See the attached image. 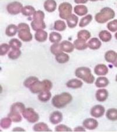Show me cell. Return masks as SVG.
Here are the masks:
<instances>
[{"label": "cell", "mask_w": 117, "mask_h": 132, "mask_svg": "<svg viewBox=\"0 0 117 132\" xmlns=\"http://www.w3.org/2000/svg\"><path fill=\"white\" fill-rule=\"evenodd\" d=\"M73 100V97L67 92H63L61 94L55 95L52 100V103L54 107L61 109L67 106Z\"/></svg>", "instance_id": "6da1fadb"}, {"label": "cell", "mask_w": 117, "mask_h": 132, "mask_svg": "<svg viewBox=\"0 0 117 132\" xmlns=\"http://www.w3.org/2000/svg\"><path fill=\"white\" fill-rule=\"evenodd\" d=\"M115 14L114 11L109 7H105L95 16V20L99 24H104L110 20L113 19Z\"/></svg>", "instance_id": "7a4b0ae2"}, {"label": "cell", "mask_w": 117, "mask_h": 132, "mask_svg": "<svg viewBox=\"0 0 117 132\" xmlns=\"http://www.w3.org/2000/svg\"><path fill=\"white\" fill-rule=\"evenodd\" d=\"M75 75L88 84H93L95 80L94 76L91 73V69L87 67L78 68L75 71Z\"/></svg>", "instance_id": "3957f363"}, {"label": "cell", "mask_w": 117, "mask_h": 132, "mask_svg": "<svg viewBox=\"0 0 117 132\" xmlns=\"http://www.w3.org/2000/svg\"><path fill=\"white\" fill-rule=\"evenodd\" d=\"M52 87L53 84L52 82H50L49 80L44 79L42 82L38 80L29 89L32 93L37 94L43 91H50Z\"/></svg>", "instance_id": "277c9868"}, {"label": "cell", "mask_w": 117, "mask_h": 132, "mask_svg": "<svg viewBox=\"0 0 117 132\" xmlns=\"http://www.w3.org/2000/svg\"><path fill=\"white\" fill-rule=\"evenodd\" d=\"M18 37L23 42H30L32 40V35L30 28L26 23H20L18 25Z\"/></svg>", "instance_id": "5b68a950"}, {"label": "cell", "mask_w": 117, "mask_h": 132, "mask_svg": "<svg viewBox=\"0 0 117 132\" xmlns=\"http://www.w3.org/2000/svg\"><path fill=\"white\" fill-rule=\"evenodd\" d=\"M22 114L28 122L31 123L37 122L39 119V114L31 108H25Z\"/></svg>", "instance_id": "8992f818"}, {"label": "cell", "mask_w": 117, "mask_h": 132, "mask_svg": "<svg viewBox=\"0 0 117 132\" xmlns=\"http://www.w3.org/2000/svg\"><path fill=\"white\" fill-rule=\"evenodd\" d=\"M72 5L69 3H63L59 7V16L63 20H67L71 14Z\"/></svg>", "instance_id": "52a82bcc"}, {"label": "cell", "mask_w": 117, "mask_h": 132, "mask_svg": "<svg viewBox=\"0 0 117 132\" xmlns=\"http://www.w3.org/2000/svg\"><path fill=\"white\" fill-rule=\"evenodd\" d=\"M22 4L19 2L14 1L8 4L7 10L8 13L11 15H17L22 11Z\"/></svg>", "instance_id": "ba28073f"}, {"label": "cell", "mask_w": 117, "mask_h": 132, "mask_svg": "<svg viewBox=\"0 0 117 132\" xmlns=\"http://www.w3.org/2000/svg\"><path fill=\"white\" fill-rule=\"evenodd\" d=\"M91 115L94 118H100L104 115L105 113V108L102 105H95L91 108Z\"/></svg>", "instance_id": "9c48e42d"}, {"label": "cell", "mask_w": 117, "mask_h": 132, "mask_svg": "<svg viewBox=\"0 0 117 132\" xmlns=\"http://www.w3.org/2000/svg\"><path fill=\"white\" fill-rule=\"evenodd\" d=\"M83 125V127L86 129L94 130L97 127L98 123L97 120L94 119L88 118L84 120Z\"/></svg>", "instance_id": "30bf717a"}, {"label": "cell", "mask_w": 117, "mask_h": 132, "mask_svg": "<svg viewBox=\"0 0 117 132\" xmlns=\"http://www.w3.org/2000/svg\"><path fill=\"white\" fill-rule=\"evenodd\" d=\"M50 122L53 125L58 124L63 120V114L60 112L55 111L52 113L49 118Z\"/></svg>", "instance_id": "8fae6325"}, {"label": "cell", "mask_w": 117, "mask_h": 132, "mask_svg": "<svg viewBox=\"0 0 117 132\" xmlns=\"http://www.w3.org/2000/svg\"><path fill=\"white\" fill-rule=\"evenodd\" d=\"M108 97V92L107 89H98L95 93V97L98 102H103L105 101Z\"/></svg>", "instance_id": "7c38bea8"}, {"label": "cell", "mask_w": 117, "mask_h": 132, "mask_svg": "<svg viewBox=\"0 0 117 132\" xmlns=\"http://www.w3.org/2000/svg\"><path fill=\"white\" fill-rule=\"evenodd\" d=\"M94 73L98 76L106 75L108 73V67L104 64H98L94 68Z\"/></svg>", "instance_id": "4fadbf2b"}, {"label": "cell", "mask_w": 117, "mask_h": 132, "mask_svg": "<svg viewBox=\"0 0 117 132\" xmlns=\"http://www.w3.org/2000/svg\"><path fill=\"white\" fill-rule=\"evenodd\" d=\"M57 4L55 0H46L44 3V8L49 12H54L56 9Z\"/></svg>", "instance_id": "5bb4252c"}, {"label": "cell", "mask_w": 117, "mask_h": 132, "mask_svg": "<svg viewBox=\"0 0 117 132\" xmlns=\"http://www.w3.org/2000/svg\"><path fill=\"white\" fill-rule=\"evenodd\" d=\"M31 27L33 30L38 31L46 28V24L44 21L40 20H33L31 22Z\"/></svg>", "instance_id": "9a60e30c"}, {"label": "cell", "mask_w": 117, "mask_h": 132, "mask_svg": "<svg viewBox=\"0 0 117 132\" xmlns=\"http://www.w3.org/2000/svg\"><path fill=\"white\" fill-rule=\"evenodd\" d=\"M88 47L93 50H97L101 47V42L97 38H93L87 43Z\"/></svg>", "instance_id": "2e32d148"}, {"label": "cell", "mask_w": 117, "mask_h": 132, "mask_svg": "<svg viewBox=\"0 0 117 132\" xmlns=\"http://www.w3.org/2000/svg\"><path fill=\"white\" fill-rule=\"evenodd\" d=\"M25 109V106L23 105V103H21V102H16L11 106L10 109V112L17 113H22Z\"/></svg>", "instance_id": "e0dca14e"}, {"label": "cell", "mask_w": 117, "mask_h": 132, "mask_svg": "<svg viewBox=\"0 0 117 132\" xmlns=\"http://www.w3.org/2000/svg\"><path fill=\"white\" fill-rule=\"evenodd\" d=\"M60 45L63 51L67 53H71L74 50V45L68 41H63L60 43Z\"/></svg>", "instance_id": "ac0fdd59"}, {"label": "cell", "mask_w": 117, "mask_h": 132, "mask_svg": "<svg viewBox=\"0 0 117 132\" xmlns=\"http://www.w3.org/2000/svg\"><path fill=\"white\" fill-rule=\"evenodd\" d=\"M48 35L47 32L43 29L37 31V32L35 34V39L39 42H45L48 38Z\"/></svg>", "instance_id": "d6986e66"}, {"label": "cell", "mask_w": 117, "mask_h": 132, "mask_svg": "<svg viewBox=\"0 0 117 132\" xmlns=\"http://www.w3.org/2000/svg\"><path fill=\"white\" fill-rule=\"evenodd\" d=\"M82 81L80 80L77 79H73L69 80L67 82L66 86L67 88H71V89H78L80 88L83 86Z\"/></svg>", "instance_id": "ffe728a7"}, {"label": "cell", "mask_w": 117, "mask_h": 132, "mask_svg": "<svg viewBox=\"0 0 117 132\" xmlns=\"http://www.w3.org/2000/svg\"><path fill=\"white\" fill-rule=\"evenodd\" d=\"M66 20L68 27H69L70 28H73L76 27V25L77 24L78 21V16L76 15L71 14Z\"/></svg>", "instance_id": "44dd1931"}, {"label": "cell", "mask_w": 117, "mask_h": 132, "mask_svg": "<svg viewBox=\"0 0 117 132\" xmlns=\"http://www.w3.org/2000/svg\"><path fill=\"white\" fill-rule=\"evenodd\" d=\"M109 84V80L106 77L104 76H101L97 79L96 81H95V85L97 88H105Z\"/></svg>", "instance_id": "7402d4cb"}, {"label": "cell", "mask_w": 117, "mask_h": 132, "mask_svg": "<svg viewBox=\"0 0 117 132\" xmlns=\"http://www.w3.org/2000/svg\"><path fill=\"white\" fill-rule=\"evenodd\" d=\"M74 11L75 12V14L78 15L83 16L87 14V12H88V8L85 5H77L74 7Z\"/></svg>", "instance_id": "603a6c76"}, {"label": "cell", "mask_w": 117, "mask_h": 132, "mask_svg": "<svg viewBox=\"0 0 117 132\" xmlns=\"http://www.w3.org/2000/svg\"><path fill=\"white\" fill-rule=\"evenodd\" d=\"M73 44L74 45V48L76 50L79 51L84 50L88 47V45L86 43V41H83V40L78 39V38L74 41Z\"/></svg>", "instance_id": "cb8c5ba5"}, {"label": "cell", "mask_w": 117, "mask_h": 132, "mask_svg": "<svg viewBox=\"0 0 117 132\" xmlns=\"http://www.w3.org/2000/svg\"><path fill=\"white\" fill-rule=\"evenodd\" d=\"M33 130L35 131H51L49 129L48 126L43 122H40L34 125Z\"/></svg>", "instance_id": "d4e9b609"}, {"label": "cell", "mask_w": 117, "mask_h": 132, "mask_svg": "<svg viewBox=\"0 0 117 132\" xmlns=\"http://www.w3.org/2000/svg\"><path fill=\"white\" fill-rule=\"evenodd\" d=\"M55 59H56L57 62L59 63H65L69 61L70 57L69 55L62 52L56 55Z\"/></svg>", "instance_id": "484cf974"}, {"label": "cell", "mask_w": 117, "mask_h": 132, "mask_svg": "<svg viewBox=\"0 0 117 132\" xmlns=\"http://www.w3.org/2000/svg\"><path fill=\"white\" fill-rule=\"evenodd\" d=\"M18 31V27H16L15 25L11 24L7 27L5 30V34L8 37H14L16 35L17 31Z\"/></svg>", "instance_id": "4316f807"}, {"label": "cell", "mask_w": 117, "mask_h": 132, "mask_svg": "<svg viewBox=\"0 0 117 132\" xmlns=\"http://www.w3.org/2000/svg\"><path fill=\"white\" fill-rule=\"evenodd\" d=\"M99 38L102 41L104 42H107L111 41L112 38V35L110 32L108 31L103 30L99 33Z\"/></svg>", "instance_id": "83f0119b"}, {"label": "cell", "mask_w": 117, "mask_h": 132, "mask_svg": "<svg viewBox=\"0 0 117 132\" xmlns=\"http://www.w3.org/2000/svg\"><path fill=\"white\" fill-rule=\"evenodd\" d=\"M106 117L111 121L117 120V109L115 108L110 109L106 113Z\"/></svg>", "instance_id": "f1b7e54d"}, {"label": "cell", "mask_w": 117, "mask_h": 132, "mask_svg": "<svg viewBox=\"0 0 117 132\" xmlns=\"http://www.w3.org/2000/svg\"><path fill=\"white\" fill-rule=\"evenodd\" d=\"M36 11L35 8L33 7L31 5H27L25 7H23L22 10V14L23 15L26 16H30L31 15H33Z\"/></svg>", "instance_id": "f546056e"}, {"label": "cell", "mask_w": 117, "mask_h": 132, "mask_svg": "<svg viewBox=\"0 0 117 132\" xmlns=\"http://www.w3.org/2000/svg\"><path fill=\"white\" fill-rule=\"evenodd\" d=\"M116 53L114 51H107L105 54V59L109 63H113L116 59Z\"/></svg>", "instance_id": "4dcf8cb0"}, {"label": "cell", "mask_w": 117, "mask_h": 132, "mask_svg": "<svg viewBox=\"0 0 117 132\" xmlns=\"http://www.w3.org/2000/svg\"><path fill=\"white\" fill-rule=\"evenodd\" d=\"M51 96H52V94L50 91H43L40 92L38 95V99L40 101L46 102L49 101Z\"/></svg>", "instance_id": "1f68e13d"}, {"label": "cell", "mask_w": 117, "mask_h": 132, "mask_svg": "<svg viewBox=\"0 0 117 132\" xmlns=\"http://www.w3.org/2000/svg\"><path fill=\"white\" fill-rule=\"evenodd\" d=\"M91 37V34L87 30H81L77 34V38L83 41H87Z\"/></svg>", "instance_id": "d6a6232c"}, {"label": "cell", "mask_w": 117, "mask_h": 132, "mask_svg": "<svg viewBox=\"0 0 117 132\" xmlns=\"http://www.w3.org/2000/svg\"><path fill=\"white\" fill-rule=\"evenodd\" d=\"M93 20V16L90 14L87 15L83 18L81 19L79 23V27L81 28H83L86 27Z\"/></svg>", "instance_id": "836d02e7"}, {"label": "cell", "mask_w": 117, "mask_h": 132, "mask_svg": "<svg viewBox=\"0 0 117 132\" xmlns=\"http://www.w3.org/2000/svg\"><path fill=\"white\" fill-rule=\"evenodd\" d=\"M62 37L60 34L56 32H52L50 34L49 40L52 43H58L61 41Z\"/></svg>", "instance_id": "e575fe53"}, {"label": "cell", "mask_w": 117, "mask_h": 132, "mask_svg": "<svg viewBox=\"0 0 117 132\" xmlns=\"http://www.w3.org/2000/svg\"><path fill=\"white\" fill-rule=\"evenodd\" d=\"M50 52L52 54L56 55L57 54L63 52L62 49H61L60 44L58 43H54L50 46Z\"/></svg>", "instance_id": "d590c367"}, {"label": "cell", "mask_w": 117, "mask_h": 132, "mask_svg": "<svg viewBox=\"0 0 117 132\" xmlns=\"http://www.w3.org/2000/svg\"><path fill=\"white\" fill-rule=\"evenodd\" d=\"M21 55V51L20 49H12V50L8 53V58L12 60H15L20 58Z\"/></svg>", "instance_id": "8d00e7d4"}, {"label": "cell", "mask_w": 117, "mask_h": 132, "mask_svg": "<svg viewBox=\"0 0 117 132\" xmlns=\"http://www.w3.org/2000/svg\"><path fill=\"white\" fill-rule=\"evenodd\" d=\"M54 28L56 31H63L66 29V25L63 21L57 20L55 21Z\"/></svg>", "instance_id": "74e56055"}, {"label": "cell", "mask_w": 117, "mask_h": 132, "mask_svg": "<svg viewBox=\"0 0 117 132\" xmlns=\"http://www.w3.org/2000/svg\"><path fill=\"white\" fill-rule=\"evenodd\" d=\"M8 117H9V118L11 119L12 122L15 123L20 122L22 120V118L21 113H17L10 112V113L8 114Z\"/></svg>", "instance_id": "f35d334b"}, {"label": "cell", "mask_w": 117, "mask_h": 132, "mask_svg": "<svg viewBox=\"0 0 117 132\" xmlns=\"http://www.w3.org/2000/svg\"><path fill=\"white\" fill-rule=\"evenodd\" d=\"M38 80H39L38 78L35 77V76H31V77L28 78L25 80L24 82H23V85L26 88H29L32 85H33Z\"/></svg>", "instance_id": "ab89813d"}, {"label": "cell", "mask_w": 117, "mask_h": 132, "mask_svg": "<svg viewBox=\"0 0 117 132\" xmlns=\"http://www.w3.org/2000/svg\"><path fill=\"white\" fill-rule=\"evenodd\" d=\"M12 124V120L9 117L2 119L0 122V126L4 129H7L11 126Z\"/></svg>", "instance_id": "60d3db41"}, {"label": "cell", "mask_w": 117, "mask_h": 132, "mask_svg": "<svg viewBox=\"0 0 117 132\" xmlns=\"http://www.w3.org/2000/svg\"><path fill=\"white\" fill-rule=\"evenodd\" d=\"M9 45L12 49L17 50V49H20L22 46V42L19 41L18 39L14 38V39L10 40Z\"/></svg>", "instance_id": "b9f144b4"}, {"label": "cell", "mask_w": 117, "mask_h": 132, "mask_svg": "<svg viewBox=\"0 0 117 132\" xmlns=\"http://www.w3.org/2000/svg\"><path fill=\"white\" fill-rule=\"evenodd\" d=\"M107 27L108 29H109L111 32H112L117 31V20H115L108 22Z\"/></svg>", "instance_id": "7bdbcfd3"}, {"label": "cell", "mask_w": 117, "mask_h": 132, "mask_svg": "<svg viewBox=\"0 0 117 132\" xmlns=\"http://www.w3.org/2000/svg\"><path fill=\"white\" fill-rule=\"evenodd\" d=\"M44 18V13L42 11L39 10L35 11V13L33 15V20H40L43 21Z\"/></svg>", "instance_id": "ee69618b"}, {"label": "cell", "mask_w": 117, "mask_h": 132, "mask_svg": "<svg viewBox=\"0 0 117 132\" xmlns=\"http://www.w3.org/2000/svg\"><path fill=\"white\" fill-rule=\"evenodd\" d=\"M11 46L10 45L7 44H3L1 45L0 46V55L1 56H3V55H5L7 54V52L10 50Z\"/></svg>", "instance_id": "f6af8a7d"}, {"label": "cell", "mask_w": 117, "mask_h": 132, "mask_svg": "<svg viewBox=\"0 0 117 132\" xmlns=\"http://www.w3.org/2000/svg\"><path fill=\"white\" fill-rule=\"evenodd\" d=\"M56 131H72V130L65 125H60L55 127Z\"/></svg>", "instance_id": "bcb514c9"}, {"label": "cell", "mask_w": 117, "mask_h": 132, "mask_svg": "<svg viewBox=\"0 0 117 132\" xmlns=\"http://www.w3.org/2000/svg\"><path fill=\"white\" fill-rule=\"evenodd\" d=\"M74 131H86V130H85L84 127L78 126L74 129Z\"/></svg>", "instance_id": "7dc6e473"}, {"label": "cell", "mask_w": 117, "mask_h": 132, "mask_svg": "<svg viewBox=\"0 0 117 132\" xmlns=\"http://www.w3.org/2000/svg\"><path fill=\"white\" fill-rule=\"evenodd\" d=\"M88 0H74V2L76 4H86L87 3Z\"/></svg>", "instance_id": "c3c4849f"}, {"label": "cell", "mask_w": 117, "mask_h": 132, "mask_svg": "<svg viewBox=\"0 0 117 132\" xmlns=\"http://www.w3.org/2000/svg\"><path fill=\"white\" fill-rule=\"evenodd\" d=\"M13 131H25V130L23 129L22 128H18V127H16V128H15L13 129Z\"/></svg>", "instance_id": "681fc988"}, {"label": "cell", "mask_w": 117, "mask_h": 132, "mask_svg": "<svg viewBox=\"0 0 117 132\" xmlns=\"http://www.w3.org/2000/svg\"><path fill=\"white\" fill-rule=\"evenodd\" d=\"M112 64L114 65V67H115L117 68V53H116V56L115 60V61L114 62L112 63Z\"/></svg>", "instance_id": "f907efd6"}, {"label": "cell", "mask_w": 117, "mask_h": 132, "mask_svg": "<svg viewBox=\"0 0 117 132\" xmlns=\"http://www.w3.org/2000/svg\"><path fill=\"white\" fill-rule=\"evenodd\" d=\"M89 1H98V0H89ZM101 1H103V0H101Z\"/></svg>", "instance_id": "816d5d0a"}, {"label": "cell", "mask_w": 117, "mask_h": 132, "mask_svg": "<svg viewBox=\"0 0 117 132\" xmlns=\"http://www.w3.org/2000/svg\"><path fill=\"white\" fill-rule=\"evenodd\" d=\"M115 38L117 39V32L115 34Z\"/></svg>", "instance_id": "f5cc1de1"}, {"label": "cell", "mask_w": 117, "mask_h": 132, "mask_svg": "<svg viewBox=\"0 0 117 132\" xmlns=\"http://www.w3.org/2000/svg\"><path fill=\"white\" fill-rule=\"evenodd\" d=\"M115 80H116V81L117 82V75H116V78H115Z\"/></svg>", "instance_id": "db71d44e"}]
</instances>
